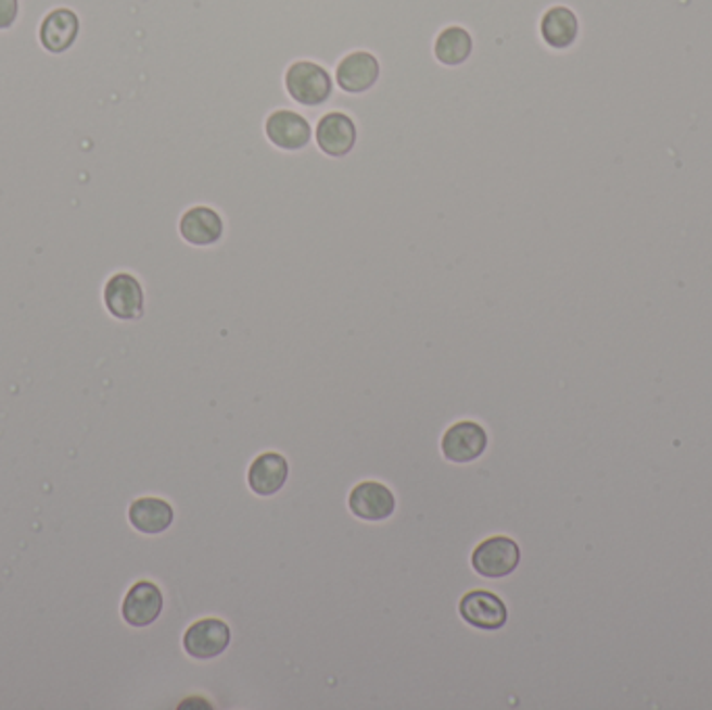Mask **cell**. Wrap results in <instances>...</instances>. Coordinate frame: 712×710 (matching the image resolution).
<instances>
[{
	"label": "cell",
	"instance_id": "cell-17",
	"mask_svg": "<svg viewBox=\"0 0 712 710\" xmlns=\"http://www.w3.org/2000/svg\"><path fill=\"white\" fill-rule=\"evenodd\" d=\"M473 52V38L465 27H446L435 40V56L444 65H460Z\"/></svg>",
	"mask_w": 712,
	"mask_h": 710
},
{
	"label": "cell",
	"instance_id": "cell-1",
	"mask_svg": "<svg viewBox=\"0 0 712 710\" xmlns=\"http://www.w3.org/2000/svg\"><path fill=\"white\" fill-rule=\"evenodd\" d=\"M519 562H521V548L507 535L487 537L471 555L473 571L487 580L507 578L519 567Z\"/></svg>",
	"mask_w": 712,
	"mask_h": 710
},
{
	"label": "cell",
	"instance_id": "cell-7",
	"mask_svg": "<svg viewBox=\"0 0 712 710\" xmlns=\"http://www.w3.org/2000/svg\"><path fill=\"white\" fill-rule=\"evenodd\" d=\"M348 507L363 521H385L394 515L396 498L383 483L360 482L356 483L348 496Z\"/></svg>",
	"mask_w": 712,
	"mask_h": 710
},
{
	"label": "cell",
	"instance_id": "cell-13",
	"mask_svg": "<svg viewBox=\"0 0 712 710\" xmlns=\"http://www.w3.org/2000/svg\"><path fill=\"white\" fill-rule=\"evenodd\" d=\"M290 467L280 453H263L249 469V485L256 496H274L288 482Z\"/></svg>",
	"mask_w": 712,
	"mask_h": 710
},
{
	"label": "cell",
	"instance_id": "cell-14",
	"mask_svg": "<svg viewBox=\"0 0 712 710\" xmlns=\"http://www.w3.org/2000/svg\"><path fill=\"white\" fill-rule=\"evenodd\" d=\"M129 523L134 530L147 535L167 532L174 523V507L163 498H138L129 507Z\"/></svg>",
	"mask_w": 712,
	"mask_h": 710
},
{
	"label": "cell",
	"instance_id": "cell-4",
	"mask_svg": "<svg viewBox=\"0 0 712 710\" xmlns=\"http://www.w3.org/2000/svg\"><path fill=\"white\" fill-rule=\"evenodd\" d=\"M231 642V630L221 619H201L183 634V650L196 660H208L224 655Z\"/></svg>",
	"mask_w": 712,
	"mask_h": 710
},
{
	"label": "cell",
	"instance_id": "cell-5",
	"mask_svg": "<svg viewBox=\"0 0 712 710\" xmlns=\"http://www.w3.org/2000/svg\"><path fill=\"white\" fill-rule=\"evenodd\" d=\"M487 432L475 421H458L442 438V455L450 462H473L487 451Z\"/></svg>",
	"mask_w": 712,
	"mask_h": 710
},
{
	"label": "cell",
	"instance_id": "cell-15",
	"mask_svg": "<svg viewBox=\"0 0 712 710\" xmlns=\"http://www.w3.org/2000/svg\"><path fill=\"white\" fill-rule=\"evenodd\" d=\"M79 34V20L72 9H54L40 26V42L49 52L61 54L72 49Z\"/></svg>",
	"mask_w": 712,
	"mask_h": 710
},
{
	"label": "cell",
	"instance_id": "cell-9",
	"mask_svg": "<svg viewBox=\"0 0 712 710\" xmlns=\"http://www.w3.org/2000/svg\"><path fill=\"white\" fill-rule=\"evenodd\" d=\"M378 77H380V63L371 52H351L340 61L335 69V79L340 88L348 94L367 92L369 88L376 86Z\"/></svg>",
	"mask_w": 712,
	"mask_h": 710
},
{
	"label": "cell",
	"instance_id": "cell-3",
	"mask_svg": "<svg viewBox=\"0 0 712 710\" xmlns=\"http://www.w3.org/2000/svg\"><path fill=\"white\" fill-rule=\"evenodd\" d=\"M458 612L465 623L482 632H498L509 621L505 600L487 589H473L460 598Z\"/></svg>",
	"mask_w": 712,
	"mask_h": 710
},
{
	"label": "cell",
	"instance_id": "cell-18",
	"mask_svg": "<svg viewBox=\"0 0 712 710\" xmlns=\"http://www.w3.org/2000/svg\"><path fill=\"white\" fill-rule=\"evenodd\" d=\"M20 0H0V29H9L17 22Z\"/></svg>",
	"mask_w": 712,
	"mask_h": 710
},
{
	"label": "cell",
	"instance_id": "cell-6",
	"mask_svg": "<svg viewBox=\"0 0 712 710\" xmlns=\"http://www.w3.org/2000/svg\"><path fill=\"white\" fill-rule=\"evenodd\" d=\"M104 305L122 321L140 319L144 313V292L140 281L129 274H117L104 286Z\"/></svg>",
	"mask_w": 712,
	"mask_h": 710
},
{
	"label": "cell",
	"instance_id": "cell-2",
	"mask_svg": "<svg viewBox=\"0 0 712 710\" xmlns=\"http://www.w3.org/2000/svg\"><path fill=\"white\" fill-rule=\"evenodd\" d=\"M288 94L305 106H319L331 97V77L321 65L298 61L285 74Z\"/></svg>",
	"mask_w": 712,
	"mask_h": 710
},
{
	"label": "cell",
	"instance_id": "cell-16",
	"mask_svg": "<svg viewBox=\"0 0 712 710\" xmlns=\"http://www.w3.org/2000/svg\"><path fill=\"white\" fill-rule=\"evenodd\" d=\"M542 38L548 47L562 51L569 49L580 34L577 15L567 7H552L542 17Z\"/></svg>",
	"mask_w": 712,
	"mask_h": 710
},
{
	"label": "cell",
	"instance_id": "cell-8",
	"mask_svg": "<svg viewBox=\"0 0 712 710\" xmlns=\"http://www.w3.org/2000/svg\"><path fill=\"white\" fill-rule=\"evenodd\" d=\"M163 612V592L153 582H138L129 587L122 614L131 627H149Z\"/></svg>",
	"mask_w": 712,
	"mask_h": 710
},
{
	"label": "cell",
	"instance_id": "cell-12",
	"mask_svg": "<svg viewBox=\"0 0 712 710\" xmlns=\"http://www.w3.org/2000/svg\"><path fill=\"white\" fill-rule=\"evenodd\" d=\"M317 144L330 156H346L355 149V122L344 113H328L317 126Z\"/></svg>",
	"mask_w": 712,
	"mask_h": 710
},
{
	"label": "cell",
	"instance_id": "cell-11",
	"mask_svg": "<svg viewBox=\"0 0 712 710\" xmlns=\"http://www.w3.org/2000/svg\"><path fill=\"white\" fill-rule=\"evenodd\" d=\"M181 238L194 246H211L224 236V219L208 206H194L179 221Z\"/></svg>",
	"mask_w": 712,
	"mask_h": 710
},
{
	"label": "cell",
	"instance_id": "cell-10",
	"mask_svg": "<svg viewBox=\"0 0 712 710\" xmlns=\"http://www.w3.org/2000/svg\"><path fill=\"white\" fill-rule=\"evenodd\" d=\"M267 138L281 151H301L310 142V126L294 111H276L269 115Z\"/></svg>",
	"mask_w": 712,
	"mask_h": 710
}]
</instances>
